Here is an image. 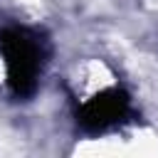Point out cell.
<instances>
[{"mask_svg":"<svg viewBox=\"0 0 158 158\" xmlns=\"http://www.w3.org/2000/svg\"><path fill=\"white\" fill-rule=\"evenodd\" d=\"M44 67L42 40L25 30L5 32L0 40V86L12 94H27L35 89Z\"/></svg>","mask_w":158,"mask_h":158,"instance_id":"obj_1","label":"cell"}]
</instances>
